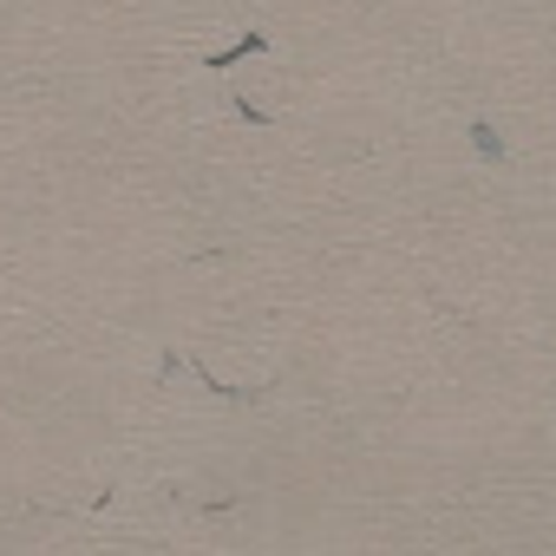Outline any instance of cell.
Wrapping results in <instances>:
<instances>
[{
  "label": "cell",
  "mask_w": 556,
  "mask_h": 556,
  "mask_svg": "<svg viewBox=\"0 0 556 556\" xmlns=\"http://www.w3.org/2000/svg\"><path fill=\"white\" fill-rule=\"evenodd\" d=\"M471 151H478V157H491V164H504V138H497V125H491V118H471Z\"/></svg>",
  "instance_id": "7a4b0ae2"
},
{
  "label": "cell",
  "mask_w": 556,
  "mask_h": 556,
  "mask_svg": "<svg viewBox=\"0 0 556 556\" xmlns=\"http://www.w3.org/2000/svg\"><path fill=\"white\" fill-rule=\"evenodd\" d=\"M255 53H268V34H242L236 47H223V53H210L203 66H210V73H229V66H242V60H255Z\"/></svg>",
  "instance_id": "6da1fadb"
}]
</instances>
